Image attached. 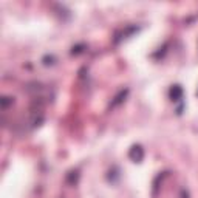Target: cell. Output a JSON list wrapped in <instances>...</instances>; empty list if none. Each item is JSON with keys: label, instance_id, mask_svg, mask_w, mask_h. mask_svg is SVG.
<instances>
[{"label": "cell", "instance_id": "2", "mask_svg": "<svg viewBox=\"0 0 198 198\" xmlns=\"http://www.w3.org/2000/svg\"><path fill=\"white\" fill-rule=\"evenodd\" d=\"M170 96H172V99H173V101L181 99V96H183V88H181L180 85H175V87L170 90Z\"/></svg>", "mask_w": 198, "mask_h": 198}, {"label": "cell", "instance_id": "1", "mask_svg": "<svg viewBox=\"0 0 198 198\" xmlns=\"http://www.w3.org/2000/svg\"><path fill=\"white\" fill-rule=\"evenodd\" d=\"M144 157V150H142V147L141 146H133L132 149H130V158L133 159V161H141Z\"/></svg>", "mask_w": 198, "mask_h": 198}]
</instances>
